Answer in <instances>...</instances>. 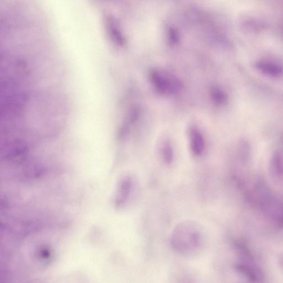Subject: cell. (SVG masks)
Listing matches in <instances>:
<instances>
[{
  "instance_id": "3957f363",
  "label": "cell",
  "mask_w": 283,
  "mask_h": 283,
  "mask_svg": "<svg viewBox=\"0 0 283 283\" xmlns=\"http://www.w3.org/2000/svg\"><path fill=\"white\" fill-rule=\"evenodd\" d=\"M105 23L108 35L112 41L119 46L124 45L125 39L114 19L111 17H106Z\"/></svg>"
},
{
  "instance_id": "ba28073f",
  "label": "cell",
  "mask_w": 283,
  "mask_h": 283,
  "mask_svg": "<svg viewBox=\"0 0 283 283\" xmlns=\"http://www.w3.org/2000/svg\"><path fill=\"white\" fill-rule=\"evenodd\" d=\"M260 68L266 73L273 74L274 76H279L282 73L281 69L278 66L269 63H261Z\"/></svg>"
},
{
  "instance_id": "9c48e42d",
  "label": "cell",
  "mask_w": 283,
  "mask_h": 283,
  "mask_svg": "<svg viewBox=\"0 0 283 283\" xmlns=\"http://www.w3.org/2000/svg\"><path fill=\"white\" fill-rule=\"evenodd\" d=\"M170 40L171 43L174 44L178 42V38L177 33L175 32V31L171 29L170 31Z\"/></svg>"
},
{
  "instance_id": "52a82bcc",
  "label": "cell",
  "mask_w": 283,
  "mask_h": 283,
  "mask_svg": "<svg viewBox=\"0 0 283 283\" xmlns=\"http://www.w3.org/2000/svg\"><path fill=\"white\" fill-rule=\"evenodd\" d=\"M210 95L213 102L215 104L220 105L226 102L227 99L226 94L219 87H212Z\"/></svg>"
},
{
  "instance_id": "7a4b0ae2",
  "label": "cell",
  "mask_w": 283,
  "mask_h": 283,
  "mask_svg": "<svg viewBox=\"0 0 283 283\" xmlns=\"http://www.w3.org/2000/svg\"><path fill=\"white\" fill-rule=\"evenodd\" d=\"M150 77L155 88L164 95H172L180 91L183 84L180 80L172 73L160 69H153Z\"/></svg>"
},
{
  "instance_id": "8992f818",
  "label": "cell",
  "mask_w": 283,
  "mask_h": 283,
  "mask_svg": "<svg viewBox=\"0 0 283 283\" xmlns=\"http://www.w3.org/2000/svg\"><path fill=\"white\" fill-rule=\"evenodd\" d=\"M161 156L166 164L171 165L174 159V151L170 140H166L161 147Z\"/></svg>"
},
{
  "instance_id": "5b68a950",
  "label": "cell",
  "mask_w": 283,
  "mask_h": 283,
  "mask_svg": "<svg viewBox=\"0 0 283 283\" xmlns=\"http://www.w3.org/2000/svg\"><path fill=\"white\" fill-rule=\"evenodd\" d=\"M133 187V180L130 177H127L123 179L120 184L117 204L123 205L129 198Z\"/></svg>"
},
{
  "instance_id": "277c9868",
  "label": "cell",
  "mask_w": 283,
  "mask_h": 283,
  "mask_svg": "<svg viewBox=\"0 0 283 283\" xmlns=\"http://www.w3.org/2000/svg\"><path fill=\"white\" fill-rule=\"evenodd\" d=\"M191 150L196 156H200L205 148V142L203 134L197 129H192L190 132Z\"/></svg>"
},
{
  "instance_id": "6da1fadb",
  "label": "cell",
  "mask_w": 283,
  "mask_h": 283,
  "mask_svg": "<svg viewBox=\"0 0 283 283\" xmlns=\"http://www.w3.org/2000/svg\"><path fill=\"white\" fill-rule=\"evenodd\" d=\"M205 233L203 227L192 220L179 223L172 233L171 244L174 251L183 256L197 254L203 248Z\"/></svg>"
}]
</instances>
